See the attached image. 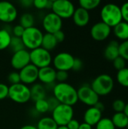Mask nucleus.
Here are the masks:
<instances>
[{"instance_id":"obj_1","label":"nucleus","mask_w":128,"mask_h":129,"mask_svg":"<svg viewBox=\"0 0 128 129\" xmlns=\"http://www.w3.org/2000/svg\"><path fill=\"white\" fill-rule=\"evenodd\" d=\"M53 94L54 97L62 104L72 107L78 101L77 90L67 82L55 84Z\"/></svg>"},{"instance_id":"obj_2","label":"nucleus","mask_w":128,"mask_h":129,"mask_svg":"<svg viewBox=\"0 0 128 129\" xmlns=\"http://www.w3.org/2000/svg\"><path fill=\"white\" fill-rule=\"evenodd\" d=\"M102 22L108 25L109 27H114L122 21L121 8L115 4L109 3L105 5L100 12Z\"/></svg>"},{"instance_id":"obj_3","label":"nucleus","mask_w":128,"mask_h":129,"mask_svg":"<svg viewBox=\"0 0 128 129\" xmlns=\"http://www.w3.org/2000/svg\"><path fill=\"white\" fill-rule=\"evenodd\" d=\"M43 35L44 34L42 33L41 30L35 26L25 29L21 37L25 48H28L32 51L41 47Z\"/></svg>"},{"instance_id":"obj_4","label":"nucleus","mask_w":128,"mask_h":129,"mask_svg":"<svg viewBox=\"0 0 128 129\" xmlns=\"http://www.w3.org/2000/svg\"><path fill=\"white\" fill-rule=\"evenodd\" d=\"M91 87L99 97L105 96L112 92L114 88V81L109 75L101 74L93 80Z\"/></svg>"},{"instance_id":"obj_5","label":"nucleus","mask_w":128,"mask_h":129,"mask_svg":"<svg viewBox=\"0 0 128 129\" xmlns=\"http://www.w3.org/2000/svg\"><path fill=\"white\" fill-rule=\"evenodd\" d=\"M8 98L15 103L26 104L31 99L30 89L23 83L11 85L8 90Z\"/></svg>"},{"instance_id":"obj_6","label":"nucleus","mask_w":128,"mask_h":129,"mask_svg":"<svg viewBox=\"0 0 128 129\" xmlns=\"http://www.w3.org/2000/svg\"><path fill=\"white\" fill-rule=\"evenodd\" d=\"M74 110L72 107L60 104L53 111L51 118L58 126H66L73 119Z\"/></svg>"},{"instance_id":"obj_7","label":"nucleus","mask_w":128,"mask_h":129,"mask_svg":"<svg viewBox=\"0 0 128 129\" xmlns=\"http://www.w3.org/2000/svg\"><path fill=\"white\" fill-rule=\"evenodd\" d=\"M30 63L36 67L38 69L51 66L52 63V57L50 51L42 48H37L29 51Z\"/></svg>"},{"instance_id":"obj_8","label":"nucleus","mask_w":128,"mask_h":129,"mask_svg":"<svg viewBox=\"0 0 128 129\" xmlns=\"http://www.w3.org/2000/svg\"><path fill=\"white\" fill-rule=\"evenodd\" d=\"M52 12L63 19H69L72 17L75 12V5L68 0H54L53 1Z\"/></svg>"},{"instance_id":"obj_9","label":"nucleus","mask_w":128,"mask_h":129,"mask_svg":"<svg viewBox=\"0 0 128 129\" xmlns=\"http://www.w3.org/2000/svg\"><path fill=\"white\" fill-rule=\"evenodd\" d=\"M75 57L68 52H60L52 59L54 68L57 71L68 72L72 69Z\"/></svg>"},{"instance_id":"obj_10","label":"nucleus","mask_w":128,"mask_h":129,"mask_svg":"<svg viewBox=\"0 0 128 129\" xmlns=\"http://www.w3.org/2000/svg\"><path fill=\"white\" fill-rule=\"evenodd\" d=\"M78 99L85 105L94 107L99 101V95L91 88V85H83L77 90Z\"/></svg>"},{"instance_id":"obj_11","label":"nucleus","mask_w":128,"mask_h":129,"mask_svg":"<svg viewBox=\"0 0 128 129\" xmlns=\"http://www.w3.org/2000/svg\"><path fill=\"white\" fill-rule=\"evenodd\" d=\"M42 26L46 33L54 34L62 29L63 20L53 12H50L43 17Z\"/></svg>"},{"instance_id":"obj_12","label":"nucleus","mask_w":128,"mask_h":129,"mask_svg":"<svg viewBox=\"0 0 128 129\" xmlns=\"http://www.w3.org/2000/svg\"><path fill=\"white\" fill-rule=\"evenodd\" d=\"M17 17V10L16 7L10 2H0V21L5 23H10L14 21Z\"/></svg>"},{"instance_id":"obj_13","label":"nucleus","mask_w":128,"mask_h":129,"mask_svg":"<svg viewBox=\"0 0 128 129\" xmlns=\"http://www.w3.org/2000/svg\"><path fill=\"white\" fill-rule=\"evenodd\" d=\"M30 63L29 51L26 49H23L15 53L11 59V65L16 70H20Z\"/></svg>"},{"instance_id":"obj_14","label":"nucleus","mask_w":128,"mask_h":129,"mask_svg":"<svg viewBox=\"0 0 128 129\" xmlns=\"http://www.w3.org/2000/svg\"><path fill=\"white\" fill-rule=\"evenodd\" d=\"M19 75L21 83L26 85H33L38 79V69L32 63H29L20 70Z\"/></svg>"},{"instance_id":"obj_15","label":"nucleus","mask_w":128,"mask_h":129,"mask_svg":"<svg viewBox=\"0 0 128 129\" xmlns=\"http://www.w3.org/2000/svg\"><path fill=\"white\" fill-rule=\"evenodd\" d=\"M111 33V27L103 22L96 23L91 29V36L96 41H103L106 39Z\"/></svg>"},{"instance_id":"obj_16","label":"nucleus","mask_w":128,"mask_h":129,"mask_svg":"<svg viewBox=\"0 0 128 129\" xmlns=\"http://www.w3.org/2000/svg\"><path fill=\"white\" fill-rule=\"evenodd\" d=\"M56 73L57 70L51 66L38 69V79L45 85L54 84L56 81Z\"/></svg>"},{"instance_id":"obj_17","label":"nucleus","mask_w":128,"mask_h":129,"mask_svg":"<svg viewBox=\"0 0 128 129\" xmlns=\"http://www.w3.org/2000/svg\"><path fill=\"white\" fill-rule=\"evenodd\" d=\"M72 17L73 19L74 23L79 27L87 26L90 21L89 12L87 10L80 7L75 10V12Z\"/></svg>"},{"instance_id":"obj_18","label":"nucleus","mask_w":128,"mask_h":129,"mask_svg":"<svg viewBox=\"0 0 128 129\" xmlns=\"http://www.w3.org/2000/svg\"><path fill=\"white\" fill-rule=\"evenodd\" d=\"M101 119H102V112H100L94 107H91L84 112V122L91 126L96 125Z\"/></svg>"},{"instance_id":"obj_19","label":"nucleus","mask_w":128,"mask_h":129,"mask_svg":"<svg viewBox=\"0 0 128 129\" xmlns=\"http://www.w3.org/2000/svg\"><path fill=\"white\" fill-rule=\"evenodd\" d=\"M119 43L117 41H111L104 50V57L110 61H113L119 56Z\"/></svg>"},{"instance_id":"obj_20","label":"nucleus","mask_w":128,"mask_h":129,"mask_svg":"<svg viewBox=\"0 0 128 129\" xmlns=\"http://www.w3.org/2000/svg\"><path fill=\"white\" fill-rule=\"evenodd\" d=\"M30 89V94H31V99L34 101L35 102L41 100L45 99L46 97V89L45 86L39 83H35L32 85Z\"/></svg>"},{"instance_id":"obj_21","label":"nucleus","mask_w":128,"mask_h":129,"mask_svg":"<svg viewBox=\"0 0 128 129\" xmlns=\"http://www.w3.org/2000/svg\"><path fill=\"white\" fill-rule=\"evenodd\" d=\"M114 28V34L115 36L121 39V40H127L128 39V23L121 21L118 24H117Z\"/></svg>"},{"instance_id":"obj_22","label":"nucleus","mask_w":128,"mask_h":129,"mask_svg":"<svg viewBox=\"0 0 128 129\" xmlns=\"http://www.w3.org/2000/svg\"><path fill=\"white\" fill-rule=\"evenodd\" d=\"M57 42L53 34L45 33L43 35L41 47L48 51H52L57 45Z\"/></svg>"},{"instance_id":"obj_23","label":"nucleus","mask_w":128,"mask_h":129,"mask_svg":"<svg viewBox=\"0 0 128 129\" xmlns=\"http://www.w3.org/2000/svg\"><path fill=\"white\" fill-rule=\"evenodd\" d=\"M115 128H124L128 124V117L124 113H115L111 119Z\"/></svg>"},{"instance_id":"obj_24","label":"nucleus","mask_w":128,"mask_h":129,"mask_svg":"<svg viewBox=\"0 0 128 129\" xmlns=\"http://www.w3.org/2000/svg\"><path fill=\"white\" fill-rule=\"evenodd\" d=\"M36 128L37 129H57L58 125L51 117L45 116L38 120Z\"/></svg>"},{"instance_id":"obj_25","label":"nucleus","mask_w":128,"mask_h":129,"mask_svg":"<svg viewBox=\"0 0 128 129\" xmlns=\"http://www.w3.org/2000/svg\"><path fill=\"white\" fill-rule=\"evenodd\" d=\"M11 39L10 32L6 29H0V51L8 48Z\"/></svg>"},{"instance_id":"obj_26","label":"nucleus","mask_w":128,"mask_h":129,"mask_svg":"<svg viewBox=\"0 0 128 129\" xmlns=\"http://www.w3.org/2000/svg\"><path fill=\"white\" fill-rule=\"evenodd\" d=\"M35 18L32 14L29 13H24L20 17V25H21L24 29L30 28L34 26Z\"/></svg>"},{"instance_id":"obj_27","label":"nucleus","mask_w":128,"mask_h":129,"mask_svg":"<svg viewBox=\"0 0 128 129\" xmlns=\"http://www.w3.org/2000/svg\"><path fill=\"white\" fill-rule=\"evenodd\" d=\"M8 48H10V50L13 51V53H15L23 49H26L21 38H18L15 36H11V39Z\"/></svg>"},{"instance_id":"obj_28","label":"nucleus","mask_w":128,"mask_h":129,"mask_svg":"<svg viewBox=\"0 0 128 129\" xmlns=\"http://www.w3.org/2000/svg\"><path fill=\"white\" fill-rule=\"evenodd\" d=\"M100 4V0H80V8H82L88 11L97 8Z\"/></svg>"},{"instance_id":"obj_29","label":"nucleus","mask_w":128,"mask_h":129,"mask_svg":"<svg viewBox=\"0 0 128 129\" xmlns=\"http://www.w3.org/2000/svg\"><path fill=\"white\" fill-rule=\"evenodd\" d=\"M34 109L38 113H45L48 112L49 107H48L47 99H41V100H38L35 101Z\"/></svg>"},{"instance_id":"obj_30","label":"nucleus","mask_w":128,"mask_h":129,"mask_svg":"<svg viewBox=\"0 0 128 129\" xmlns=\"http://www.w3.org/2000/svg\"><path fill=\"white\" fill-rule=\"evenodd\" d=\"M117 80L121 85L128 88V68L125 67L124 69L118 71Z\"/></svg>"},{"instance_id":"obj_31","label":"nucleus","mask_w":128,"mask_h":129,"mask_svg":"<svg viewBox=\"0 0 128 129\" xmlns=\"http://www.w3.org/2000/svg\"><path fill=\"white\" fill-rule=\"evenodd\" d=\"M96 129H115V127L111 119L102 118L96 125Z\"/></svg>"},{"instance_id":"obj_32","label":"nucleus","mask_w":128,"mask_h":129,"mask_svg":"<svg viewBox=\"0 0 128 129\" xmlns=\"http://www.w3.org/2000/svg\"><path fill=\"white\" fill-rule=\"evenodd\" d=\"M53 4V1L51 0H34L32 2V5L39 10L41 9H51Z\"/></svg>"},{"instance_id":"obj_33","label":"nucleus","mask_w":128,"mask_h":129,"mask_svg":"<svg viewBox=\"0 0 128 129\" xmlns=\"http://www.w3.org/2000/svg\"><path fill=\"white\" fill-rule=\"evenodd\" d=\"M119 56L128 60V39L119 44Z\"/></svg>"},{"instance_id":"obj_34","label":"nucleus","mask_w":128,"mask_h":129,"mask_svg":"<svg viewBox=\"0 0 128 129\" xmlns=\"http://www.w3.org/2000/svg\"><path fill=\"white\" fill-rule=\"evenodd\" d=\"M125 102L121 99H117L112 103V108L116 113H124L125 108Z\"/></svg>"},{"instance_id":"obj_35","label":"nucleus","mask_w":128,"mask_h":129,"mask_svg":"<svg viewBox=\"0 0 128 129\" xmlns=\"http://www.w3.org/2000/svg\"><path fill=\"white\" fill-rule=\"evenodd\" d=\"M112 62H113L114 67L118 71H120L126 67V60L120 56H118L117 58H115Z\"/></svg>"},{"instance_id":"obj_36","label":"nucleus","mask_w":128,"mask_h":129,"mask_svg":"<svg viewBox=\"0 0 128 129\" xmlns=\"http://www.w3.org/2000/svg\"><path fill=\"white\" fill-rule=\"evenodd\" d=\"M8 81L11 85L20 83V78L18 72H11L8 76Z\"/></svg>"},{"instance_id":"obj_37","label":"nucleus","mask_w":128,"mask_h":129,"mask_svg":"<svg viewBox=\"0 0 128 129\" xmlns=\"http://www.w3.org/2000/svg\"><path fill=\"white\" fill-rule=\"evenodd\" d=\"M69 77L68 72L66 71H57L56 73V80L59 82V83L66 82Z\"/></svg>"},{"instance_id":"obj_38","label":"nucleus","mask_w":128,"mask_h":129,"mask_svg":"<svg viewBox=\"0 0 128 129\" xmlns=\"http://www.w3.org/2000/svg\"><path fill=\"white\" fill-rule=\"evenodd\" d=\"M25 29L20 24L15 25L13 29H12V33H13V36L15 37H18V38H21L23 33H24Z\"/></svg>"},{"instance_id":"obj_39","label":"nucleus","mask_w":128,"mask_h":129,"mask_svg":"<svg viewBox=\"0 0 128 129\" xmlns=\"http://www.w3.org/2000/svg\"><path fill=\"white\" fill-rule=\"evenodd\" d=\"M8 90L9 87L7 85L0 83V101L4 100L8 97Z\"/></svg>"},{"instance_id":"obj_40","label":"nucleus","mask_w":128,"mask_h":129,"mask_svg":"<svg viewBox=\"0 0 128 129\" xmlns=\"http://www.w3.org/2000/svg\"><path fill=\"white\" fill-rule=\"evenodd\" d=\"M47 101H48V107H49V111H51V112L60 104L59 101L54 96L47 99Z\"/></svg>"},{"instance_id":"obj_41","label":"nucleus","mask_w":128,"mask_h":129,"mask_svg":"<svg viewBox=\"0 0 128 129\" xmlns=\"http://www.w3.org/2000/svg\"><path fill=\"white\" fill-rule=\"evenodd\" d=\"M120 8H121L122 20H124V22L128 23V2L124 3Z\"/></svg>"},{"instance_id":"obj_42","label":"nucleus","mask_w":128,"mask_h":129,"mask_svg":"<svg viewBox=\"0 0 128 129\" xmlns=\"http://www.w3.org/2000/svg\"><path fill=\"white\" fill-rule=\"evenodd\" d=\"M82 67H83V63H82L81 60L79 58H75L73 67H72V70L74 71H79L81 70Z\"/></svg>"},{"instance_id":"obj_43","label":"nucleus","mask_w":128,"mask_h":129,"mask_svg":"<svg viewBox=\"0 0 128 129\" xmlns=\"http://www.w3.org/2000/svg\"><path fill=\"white\" fill-rule=\"evenodd\" d=\"M57 42V43H60V42H63L65 39V34L61 30H59L57 32H56L55 33L53 34Z\"/></svg>"},{"instance_id":"obj_44","label":"nucleus","mask_w":128,"mask_h":129,"mask_svg":"<svg viewBox=\"0 0 128 129\" xmlns=\"http://www.w3.org/2000/svg\"><path fill=\"white\" fill-rule=\"evenodd\" d=\"M79 125H80V123L78 122V121L75 119H72L66 125V127L68 128V129H78Z\"/></svg>"},{"instance_id":"obj_45","label":"nucleus","mask_w":128,"mask_h":129,"mask_svg":"<svg viewBox=\"0 0 128 129\" xmlns=\"http://www.w3.org/2000/svg\"><path fill=\"white\" fill-rule=\"evenodd\" d=\"M32 2H33V1H32V0H22V1H20V4L22 5V6H23L25 8H29L31 5H32Z\"/></svg>"},{"instance_id":"obj_46","label":"nucleus","mask_w":128,"mask_h":129,"mask_svg":"<svg viewBox=\"0 0 128 129\" xmlns=\"http://www.w3.org/2000/svg\"><path fill=\"white\" fill-rule=\"evenodd\" d=\"M95 108H97V110H99L100 112H103V110H104V108H105V107H104V104L102 103V102H100V101L94 106Z\"/></svg>"},{"instance_id":"obj_47","label":"nucleus","mask_w":128,"mask_h":129,"mask_svg":"<svg viewBox=\"0 0 128 129\" xmlns=\"http://www.w3.org/2000/svg\"><path fill=\"white\" fill-rule=\"evenodd\" d=\"M78 129H92V126L85 122H83V123L80 124Z\"/></svg>"},{"instance_id":"obj_48","label":"nucleus","mask_w":128,"mask_h":129,"mask_svg":"<svg viewBox=\"0 0 128 129\" xmlns=\"http://www.w3.org/2000/svg\"><path fill=\"white\" fill-rule=\"evenodd\" d=\"M20 129H37L36 126L32 125H26L22 126Z\"/></svg>"},{"instance_id":"obj_49","label":"nucleus","mask_w":128,"mask_h":129,"mask_svg":"<svg viewBox=\"0 0 128 129\" xmlns=\"http://www.w3.org/2000/svg\"><path fill=\"white\" fill-rule=\"evenodd\" d=\"M124 113L128 117V103L126 104V105H125V108H124Z\"/></svg>"},{"instance_id":"obj_50","label":"nucleus","mask_w":128,"mask_h":129,"mask_svg":"<svg viewBox=\"0 0 128 129\" xmlns=\"http://www.w3.org/2000/svg\"><path fill=\"white\" fill-rule=\"evenodd\" d=\"M57 129H68L66 126H58Z\"/></svg>"},{"instance_id":"obj_51","label":"nucleus","mask_w":128,"mask_h":129,"mask_svg":"<svg viewBox=\"0 0 128 129\" xmlns=\"http://www.w3.org/2000/svg\"><path fill=\"white\" fill-rule=\"evenodd\" d=\"M127 128L128 129V124H127Z\"/></svg>"}]
</instances>
